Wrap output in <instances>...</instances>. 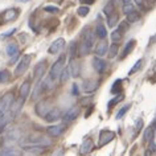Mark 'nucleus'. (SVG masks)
<instances>
[{
  "label": "nucleus",
  "instance_id": "412c9836",
  "mask_svg": "<svg viewBox=\"0 0 156 156\" xmlns=\"http://www.w3.org/2000/svg\"><path fill=\"white\" fill-rule=\"evenodd\" d=\"M69 69H70V74H72V77H78L80 76V64L78 62H76L74 60L70 61V65H69Z\"/></svg>",
  "mask_w": 156,
  "mask_h": 156
},
{
  "label": "nucleus",
  "instance_id": "a878e982",
  "mask_svg": "<svg viewBox=\"0 0 156 156\" xmlns=\"http://www.w3.org/2000/svg\"><path fill=\"white\" fill-rule=\"evenodd\" d=\"M70 76H72V74H70V69H69V66H65V68L62 69L61 74H60V81H61L62 83H64V82H66V81L69 80Z\"/></svg>",
  "mask_w": 156,
  "mask_h": 156
},
{
  "label": "nucleus",
  "instance_id": "58836bf2",
  "mask_svg": "<svg viewBox=\"0 0 156 156\" xmlns=\"http://www.w3.org/2000/svg\"><path fill=\"white\" fill-rule=\"evenodd\" d=\"M131 107V105H126V106H123L122 108L119 110V112L116 114V119H120V118H123L124 115H126V112L128 111V108Z\"/></svg>",
  "mask_w": 156,
  "mask_h": 156
},
{
  "label": "nucleus",
  "instance_id": "20e7f679",
  "mask_svg": "<svg viewBox=\"0 0 156 156\" xmlns=\"http://www.w3.org/2000/svg\"><path fill=\"white\" fill-rule=\"evenodd\" d=\"M30 60H32V56H30V54H25L24 57H21V60L19 61L16 69H15V76H16V77L23 76V74H24L27 70H28L29 64H30Z\"/></svg>",
  "mask_w": 156,
  "mask_h": 156
},
{
  "label": "nucleus",
  "instance_id": "f257e3e1",
  "mask_svg": "<svg viewBox=\"0 0 156 156\" xmlns=\"http://www.w3.org/2000/svg\"><path fill=\"white\" fill-rule=\"evenodd\" d=\"M93 45H94V34H93V32H90V30H86L82 36V42H81L80 46L77 48L78 56L83 57V56H86V54H89L91 52Z\"/></svg>",
  "mask_w": 156,
  "mask_h": 156
},
{
  "label": "nucleus",
  "instance_id": "2f4dec72",
  "mask_svg": "<svg viewBox=\"0 0 156 156\" xmlns=\"http://www.w3.org/2000/svg\"><path fill=\"white\" fill-rule=\"evenodd\" d=\"M9 78H11V73L8 72V70H5V69L0 70V83H5V82H8Z\"/></svg>",
  "mask_w": 156,
  "mask_h": 156
},
{
  "label": "nucleus",
  "instance_id": "473e14b6",
  "mask_svg": "<svg viewBox=\"0 0 156 156\" xmlns=\"http://www.w3.org/2000/svg\"><path fill=\"white\" fill-rule=\"evenodd\" d=\"M89 12H90V8H89V5H81L80 8L77 9V13H78V16H81V17H85V16H87Z\"/></svg>",
  "mask_w": 156,
  "mask_h": 156
},
{
  "label": "nucleus",
  "instance_id": "f03ea898",
  "mask_svg": "<svg viewBox=\"0 0 156 156\" xmlns=\"http://www.w3.org/2000/svg\"><path fill=\"white\" fill-rule=\"evenodd\" d=\"M65 62H66V56H61L58 60L54 62L53 66L50 68V73H49V78L50 80H57L60 77V74L62 72V69L65 68Z\"/></svg>",
  "mask_w": 156,
  "mask_h": 156
},
{
  "label": "nucleus",
  "instance_id": "a19ab883",
  "mask_svg": "<svg viewBox=\"0 0 156 156\" xmlns=\"http://www.w3.org/2000/svg\"><path fill=\"white\" fill-rule=\"evenodd\" d=\"M44 11L45 12H49V13H57L60 9H58V7H54V5H46Z\"/></svg>",
  "mask_w": 156,
  "mask_h": 156
},
{
  "label": "nucleus",
  "instance_id": "a18cd8bd",
  "mask_svg": "<svg viewBox=\"0 0 156 156\" xmlns=\"http://www.w3.org/2000/svg\"><path fill=\"white\" fill-rule=\"evenodd\" d=\"M135 127H136V130H140V128L143 127V120H142V119H138V120H136Z\"/></svg>",
  "mask_w": 156,
  "mask_h": 156
},
{
  "label": "nucleus",
  "instance_id": "dca6fc26",
  "mask_svg": "<svg viewBox=\"0 0 156 156\" xmlns=\"http://www.w3.org/2000/svg\"><path fill=\"white\" fill-rule=\"evenodd\" d=\"M23 148L29 152V154H37V155H41L45 152V148L46 147H41V146H33V144H30V146H23Z\"/></svg>",
  "mask_w": 156,
  "mask_h": 156
},
{
  "label": "nucleus",
  "instance_id": "0eeeda50",
  "mask_svg": "<svg viewBox=\"0 0 156 156\" xmlns=\"http://www.w3.org/2000/svg\"><path fill=\"white\" fill-rule=\"evenodd\" d=\"M78 115H80V107H78V106H74L72 108H69V110L65 112V115L62 116L64 123H72L73 120L77 119Z\"/></svg>",
  "mask_w": 156,
  "mask_h": 156
},
{
  "label": "nucleus",
  "instance_id": "ddd939ff",
  "mask_svg": "<svg viewBox=\"0 0 156 156\" xmlns=\"http://www.w3.org/2000/svg\"><path fill=\"white\" fill-rule=\"evenodd\" d=\"M29 93H30V81L27 80V81H24V82L21 83L20 89H19V94H20V98L27 99L28 98V95H29Z\"/></svg>",
  "mask_w": 156,
  "mask_h": 156
},
{
  "label": "nucleus",
  "instance_id": "f704fd0d",
  "mask_svg": "<svg viewBox=\"0 0 156 156\" xmlns=\"http://www.w3.org/2000/svg\"><path fill=\"white\" fill-rule=\"evenodd\" d=\"M142 65H143V60H138L135 62V65L132 66V69L128 72V76H132V74H135L136 72H139L140 68H142Z\"/></svg>",
  "mask_w": 156,
  "mask_h": 156
},
{
  "label": "nucleus",
  "instance_id": "f3484780",
  "mask_svg": "<svg viewBox=\"0 0 156 156\" xmlns=\"http://www.w3.org/2000/svg\"><path fill=\"white\" fill-rule=\"evenodd\" d=\"M98 85H99L98 81H91V80L85 81L83 82V90L86 93H93L98 89Z\"/></svg>",
  "mask_w": 156,
  "mask_h": 156
},
{
  "label": "nucleus",
  "instance_id": "c756f323",
  "mask_svg": "<svg viewBox=\"0 0 156 156\" xmlns=\"http://www.w3.org/2000/svg\"><path fill=\"white\" fill-rule=\"evenodd\" d=\"M120 90H122V80H116L111 86V93L112 94H120Z\"/></svg>",
  "mask_w": 156,
  "mask_h": 156
},
{
  "label": "nucleus",
  "instance_id": "c03bdc74",
  "mask_svg": "<svg viewBox=\"0 0 156 156\" xmlns=\"http://www.w3.org/2000/svg\"><path fill=\"white\" fill-rule=\"evenodd\" d=\"M15 32H16V28H13V29L8 30V32H7V33H3V34H2V38H5V37H8V36H11V34H13Z\"/></svg>",
  "mask_w": 156,
  "mask_h": 156
},
{
  "label": "nucleus",
  "instance_id": "09e8293b",
  "mask_svg": "<svg viewBox=\"0 0 156 156\" xmlns=\"http://www.w3.org/2000/svg\"><path fill=\"white\" fill-rule=\"evenodd\" d=\"M78 93H80V90H78V86H77L76 83H74V85H73V94H74V95H78Z\"/></svg>",
  "mask_w": 156,
  "mask_h": 156
},
{
  "label": "nucleus",
  "instance_id": "7c9ffc66",
  "mask_svg": "<svg viewBox=\"0 0 156 156\" xmlns=\"http://www.w3.org/2000/svg\"><path fill=\"white\" fill-rule=\"evenodd\" d=\"M42 91H44V87H42V82H41V81H38L37 85H36V89H34V91H33V94H32V98H33V99H37L38 97L41 95Z\"/></svg>",
  "mask_w": 156,
  "mask_h": 156
},
{
  "label": "nucleus",
  "instance_id": "9d476101",
  "mask_svg": "<svg viewBox=\"0 0 156 156\" xmlns=\"http://www.w3.org/2000/svg\"><path fill=\"white\" fill-rule=\"evenodd\" d=\"M64 46H65V40L64 38H57V40H54L52 42V45L49 46L48 52L50 54H57V53H60L61 50L64 49Z\"/></svg>",
  "mask_w": 156,
  "mask_h": 156
},
{
  "label": "nucleus",
  "instance_id": "aec40b11",
  "mask_svg": "<svg viewBox=\"0 0 156 156\" xmlns=\"http://www.w3.org/2000/svg\"><path fill=\"white\" fill-rule=\"evenodd\" d=\"M11 118H12V115H11L9 111H7L5 114L0 115V132H2V131L5 128V126L8 124V122H9Z\"/></svg>",
  "mask_w": 156,
  "mask_h": 156
},
{
  "label": "nucleus",
  "instance_id": "864d4df0",
  "mask_svg": "<svg viewBox=\"0 0 156 156\" xmlns=\"http://www.w3.org/2000/svg\"><path fill=\"white\" fill-rule=\"evenodd\" d=\"M155 41H156V34H155L154 38H151V42H155Z\"/></svg>",
  "mask_w": 156,
  "mask_h": 156
},
{
  "label": "nucleus",
  "instance_id": "e433bc0d",
  "mask_svg": "<svg viewBox=\"0 0 156 156\" xmlns=\"http://www.w3.org/2000/svg\"><path fill=\"white\" fill-rule=\"evenodd\" d=\"M122 36H123V33L120 32L119 29L114 30V32L111 33V40H112V42H119L120 40H122Z\"/></svg>",
  "mask_w": 156,
  "mask_h": 156
},
{
  "label": "nucleus",
  "instance_id": "de8ad7c7",
  "mask_svg": "<svg viewBox=\"0 0 156 156\" xmlns=\"http://www.w3.org/2000/svg\"><path fill=\"white\" fill-rule=\"evenodd\" d=\"M90 102H91V98H83L82 101H81V105H83V106H85V105H87Z\"/></svg>",
  "mask_w": 156,
  "mask_h": 156
},
{
  "label": "nucleus",
  "instance_id": "7ed1b4c3",
  "mask_svg": "<svg viewBox=\"0 0 156 156\" xmlns=\"http://www.w3.org/2000/svg\"><path fill=\"white\" fill-rule=\"evenodd\" d=\"M13 101H15V95H13L12 91L7 93V94L3 95L2 99H0V114L3 115V114H5L7 111H9V108H11V106H12Z\"/></svg>",
  "mask_w": 156,
  "mask_h": 156
},
{
  "label": "nucleus",
  "instance_id": "9b49d317",
  "mask_svg": "<svg viewBox=\"0 0 156 156\" xmlns=\"http://www.w3.org/2000/svg\"><path fill=\"white\" fill-rule=\"evenodd\" d=\"M93 68L95 69L97 73L102 74V73L106 72V69H107V62L105 60H102L101 57H95L94 60H93Z\"/></svg>",
  "mask_w": 156,
  "mask_h": 156
},
{
  "label": "nucleus",
  "instance_id": "1a4fd4ad",
  "mask_svg": "<svg viewBox=\"0 0 156 156\" xmlns=\"http://www.w3.org/2000/svg\"><path fill=\"white\" fill-rule=\"evenodd\" d=\"M45 70H46V61L42 60V61H40L36 65V68H34V72H33V77H34V80H36L37 82H38V81H41V78L44 77Z\"/></svg>",
  "mask_w": 156,
  "mask_h": 156
},
{
  "label": "nucleus",
  "instance_id": "4468645a",
  "mask_svg": "<svg viewBox=\"0 0 156 156\" xmlns=\"http://www.w3.org/2000/svg\"><path fill=\"white\" fill-rule=\"evenodd\" d=\"M17 16H19V9L11 8V9H7L3 13V20H4V23H8V21H12L15 19H17Z\"/></svg>",
  "mask_w": 156,
  "mask_h": 156
},
{
  "label": "nucleus",
  "instance_id": "6ab92c4d",
  "mask_svg": "<svg viewBox=\"0 0 156 156\" xmlns=\"http://www.w3.org/2000/svg\"><path fill=\"white\" fill-rule=\"evenodd\" d=\"M107 49H108L107 42L106 41H101V42H98V45L95 46V54L98 57H102V56H105V54L107 53Z\"/></svg>",
  "mask_w": 156,
  "mask_h": 156
},
{
  "label": "nucleus",
  "instance_id": "b1692460",
  "mask_svg": "<svg viewBox=\"0 0 156 156\" xmlns=\"http://www.w3.org/2000/svg\"><path fill=\"white\" fill-rule=\"evenodd\" d=\"M5 52L9 57H13V56H16V54H19V46L16 44H8L7 45Z\"/></svg>",
  "mask_w": 156,
  "mask_h": 156
},
{
  "label": "nucleus",
  "instance_id": "39448f33",
  "mask_svg": "<svg viewBox=\"0 0 156 156\" xmlns=\"http://www.w3.org/2000/svg\"><path fill=\"white\" fill-rule=\"evenodd\" d=\"M115 138V134L112 131L110 130H103V131H101V134H99V138H98V146L99 147H103V146H106V144H108L110 142H112Z\"/></svg>",
  "mask_w": 156,
  "mask_h": 156
},
{
  "label": "nucleus",
  "instance_id": "4d7b16f0",
  "mask_svg": "<svg viewBox=\"0 0 156 156\" xmlns=\"http://www.w3.org/2000/svg\"><path fill=\"white\" fill-rule=\"evenodd\" d=\"M150 2H154V0H150Z\"/></svg>",
  "mask_w": 156,
  "mask_h": 156
},
{
  "label": "nucleus",
  "instance_id": "603ef678",
  "mask_svg": "<svg viewBox=\"0 0 156 156\" xmlns=\"http://www.w3.org/2000/svg\"><path fill=\"white\" fill-rule=\"evenodd\" d=\"M17 2H20V3H27V2H29V0H17Z\"/></svg>",
  "mask_w": 156,
  "mask_h": 156
},
{
  "label": "nucleus",
  "instance_id": "6e6d98bb",
  "mask_svg": "<svg viewBox=\"0 0 156 156\" xmlns=\"http://www.w3.org/2000/svg\"><path fill=\"white\" fill-rule=\"evenodd\" d=\"M57 2H61V0H57Z\"/></svg>",
  "mask_w": 156,
  "mask_h": 156
},
{
  "label": "nucleus",
  "instance_id": "3c124183",
  "mask_svg": "<svg viewBox=\"0 0 156 156\" xmlns=\"http://www.w3.org/2000/svg\"><path fill=\"white\" fill-rule=\"evenodd\" d=\"M151 155V150H147L146 151V156H150Z\"/></svg>",
  "mask_w": 156,
  "mask_h": 156
},
{
  "label": "nucleus",
  "instance_id": "2eb2a0df",
  "mask_svg": "<svg viewBox=\"0 0 156 156\" xmlns=\"http://www.w3.org/2000/svg\"><path fill=\"white\" fill-rule=\"evenodd\" d=\"M93 148H94V143H93V140H91V139H86L82 144H81V147H80V154L86 155V154H89V152L93 151Z\"/></svg>",
  "mask_w": 156,
  "mask_h": 156
},
{
  "label": "nucleus",
  "instance_id": "c9c22d12",
  "mask_svg": "<svg viewBox=\"0 0 156 156\" xmlns=\"http://www.w3.org/2000/svg\"><path fill=\"white\" fill-rule=\"evenodd\" d=\"M0 156H19V155L13 148H4L3 151H0Z\"/></svg>",
  "mask_w": 156,
  "mask_h": 156
},
{
  "label": "nucleus",
  "instance_id": "72a5a7b5",
  "mask_svg": "<svg viewBox=\"0 0 156 156\" xmlns=\"http://www.w3.org/2000/svg\"><path fill=\"white\" fill-rule=\"evenodd\" d=\"M120 101H123V94H118L115 97V98H112L110 102H108V105H107V107H108V110H110V108H112L115 106V105H118Z\"/></svg>",
  "mask_w": 156,
  "mask_h": 156
},
{
  "label": "nucleus",
  "instance_id": "f8f14e48",
  "mask_svg": "<svg viewBox=\"0 0 156 156\" xmlns=\"http://www.w3.org/2000/svg\"><path fill=\"white\" fill-rule=\"evenodd\" d=\"M44 118H45L46 122H49V123L56 122V120H58L61 118V110L60 108H50L48 111V114H46Z\"/></svg>",
  "mask_w": 156,
  "mask_h": 156
},
{
  "label": "nucleus",
  "instance_id": "ea45409f",
  "mask_svg": "<svg viewBox=\"0 0 156 156\" xmlns=\"http://www.w3.org/2000/svg\"><path fill=\"white\" fill-rule=\"evenodd\" d=\"M77 48H78V46H77V44H76V42H72V44H70V58H72V60H73V57L74 56H76V53H77Z\"/></svg>",
  "mask_w": 156,
  "mask_h": 156
},
{
  "label": "nucleus",
  "instance_id": "cd10ccee",
  "mask_svg": "<svg viewBox=\"0 0 156 156\" xmlns=\"http://www.w3.org/2000/svg\"><path fill=\"white\" fill-rule=\"evenodd\" d=\"M118 13L114 12L112 15H110V16H107V25L110 27V28H112V27H115L116 25V23H118Z\"/></svg>",
  "mask_w": 156,
  "mask_h": 156
},
{
  "label": "nucleus",
  "instance_id": "bb28decb",
  "mask_svg": "<svg viewBox=\"0 0 156 156\" xmlns=\"http://www.w3.org/2000/svg\"><path fill=\"white\" fill-rule=\"evenodd\" d=\"M140 19V13L138 11H131L130 13H127V21L128 23H136Z\"/></svg>",
  "mask_w": 156,
  "mask_h": 156
},
{
  "label": "nucleus",
  "instance_id": "6e6552de",
  "mask_svg": "<svg viewBox=\"0 0 156 156\" xmlns=\"http://www.w3.org/2000/svg\"><path fill=\"white\" fill-rule=\"evenodd\" d=\"M65 132V124H54V126H50L46 128V134L52 138H57V136H61Z\"/></svg>",
  "mask_w": 156,
  "mask_h": 156
},
{
  "label": "nucleus",
  "instance_id": "5701e85b",
  "mask_svg": "<svg viewBox=\"0 0 156 156\" xmlns=\"http://www.w3.org/2000/svg\"><path fill=\"white\" fill-rule=\"evenodd\" d=\"M95 34L98 36L99 38H106V36H107V30H106V28H105V25L102 24V23H99L98 25H97V29H95Z\"/></svg>",
  "mask_w": 156,
  "mask_h": 156
},
{
  "label": "nucleus",
  "instance_id": "49530a36",
  "mask_svg": "<svg viewBox=\"0 0 156 156\" xmlns=\"http://www.w3.org/2000/svg\"><path fill=\"white\" fill-rule=\"evenodd\" d=\"M82 4H87V5H90V4H93V3L95 2V0H80Z\"/></svg>",
  "mask_w": 156,
  "mask_h": 156
},
{
  "label": "nucleus",
  "instance_id": "79ce46f5",
  "mask_svg": "<svg viewBox=\"0 0 156 156\" xmlns=\"http://www.w3.org/2000/svg\"><path fill=\"white\" fill-rule=\"evenodd\" d=\"M128 24H130V23H128L127 20H126V21H122V23H120V25H119V30H120V32H122V33L126 32V30L128 29Z\"/></svg>",
  "mask_w": 156,
  "mask_h": 156
},
{
  "label": "nucleus",
  "instance_id": "393cba45",
  "mask_svg": "<svg viewBox=\"0 0 156 156\" xmlns=\"http://www.w3.org/2000/svg\"><path fill=\"white\" fill-rule=\"evenodd\" d=\"M118 50H119L118 42H114V44H111V45H110V48L107 49L108 58H114V57H116V53H118Z\"/></svg>",
  "mask_w": 156,
  "mask_h": 156
},
{
  "label": "nucleus",
  "instance_id": "4be33fe9",
  "mask_svg": "<svg viewBox=\"0 0 156 156\" xmlns=\"http://www.w3.org/2000/svg\"><path fill=\"white\" fill-rule=\"evenodd\" d=\"M154 134H155V128H152L151 126L147 127L146 131H144V134H143V140L146 143L152 142V139H154Z\"/></svg>",
  "mask_w": 156,
  "mask_h": 156
},
{
  "label": "nucleus",
  "instance_id": "37998d69",
  "mask_svg": "<svg viewBox=\"0 0 156 156\" xmlns=\"http://www.w3.org/2000/svg\"><path fill=\"white\" fill-rule=\"evenodd\" d=\"M64 155H65V151L62 148H58L57 151H54L52 154V156H64Z\"/></svg>",
  "mask_w": 156,
  "mask_h": 156
},
{
  "label": "nucleus",
  "instance_id": "423d86ee",
  "mask_svg": "<svg viewBox=\"0 0 156 156\" xmlns=\"http://www.w3.org/2000/svg\"><path fill=\"white\" fill-rule=\"evenodd\" d=\"M50 110V105L48 101H40L37 105H36V107H34V111H36V114L38 116H41V118H44V116L48 114V111Z\"/></svg>",
  "mask_w": 156,
  "mask_h": 156
},
{
  "label": "nucleus",
  "instance_id": "5fc2aeb1",
  "mask_svg": "<svg viewBox=\"0 0 156 156\" xmlns=\"http://www.w3.org/2000/svg\"><path fill=\"white\" fill-rule=\"evenodd\" d=\"M111 2H112V3H118L119 0H111Z\"/></svg>",
  "mask_w": 156,
  "mask_h": 156
},
{
  "label": "nucleus",
  "instance_id": "a211bd4d",
  "mask_svg": "<svg viewBox=\"0 0 156 156\" xmlns=\"http://www.w3.org/2000/svg\"><path fill=\"white\" fill-rule=\"evenodd\" d=\"M135 45H136V41L135 40H130L126 44V46H124V49H123V52H122V54H120V60H123V58H126L128 54H130L132 50H134V48H135Z\"/></svg>",
  "mask_w": 156,
  "mask_h": 156
},
{
  "label": "nucleus",
  "instance_id": "4c0bfd02",
  "mask_svg": "<svg viewBox=\"0 0 156 156\" xmlns=\"http://www.w3.org/2000/svg\"><path fill=\"white\" fill-rule=\"evenodd\" d=\"M135 8H134V4H132L131 2H127V3H123V12L124 13H130L131 11H134Z\"/></svg>",
  "mask_w": 156,
  "mask_h": 156
},
{
  "label": "nucleus",
  "instance_id": "8fccbe9b",
  "mask_svg": "<svg viewBox=\"0 0 156 156\" xmlns=\"http://www.w3.org/2000/svg\"><path fill=\"white\" fill-rule=\"evenodd\" d=\"M135 3H136V4H139V5H142L144 3V0H135Z\"/></svg>",
  "mask_w": 156,
  "mask_h": 156
},
{
  "label": "nucleus",
  "instance_id": "c85d7f7f",
  "mask_svg": "<svg viewBox=\"0 0 156 156\" xmlns=\"http://www.w3.org/2000/svg\"><path fill=\"white\" fill-rule=\"evenodd\" d=\"M103 12L106 16H110V15H112L115 12V4L112 2H108L106 5H105V8H103Z\"/></svg>",
  "mask_w": 156,
  "mask_h": 156
}]
</instances>
